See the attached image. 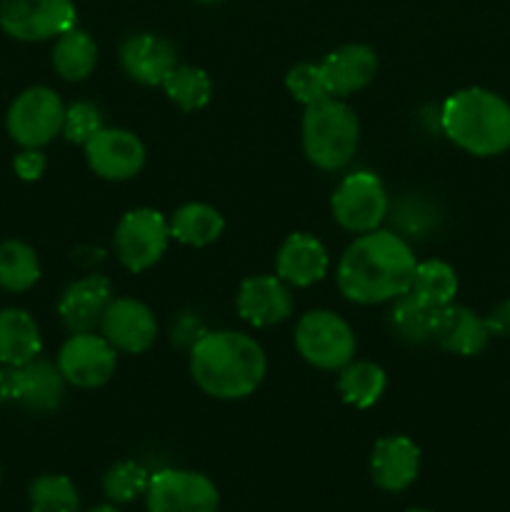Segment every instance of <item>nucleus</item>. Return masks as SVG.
I'll use <instances>...</instances> for the list:
<instances>
[{"instance_id": "obj_1", "label": "nucleus", "mask_w": 510, "mask_h": 512, "mask_svg": "<svg viewBox=\"0 0 510 512\" xmlns=\"http://www.w3.org/2000/svg\"><path fill=\"white\" fill-rule=\"evenodd\" d=\"M413 250L390 230L358 235L338 263V290L360 305H378L408 293L415 273Z\"/></svg>"}, {"instance_id": "obj_2", "label": "nucleus", "mask_w": 510, "mask_h": 512, "mask_svg": "<svg viewBox=\"0 0 510 512\" xmlns=\"http://www.w3.org/2000/svg\"><path fill=\"white\" fill-rule=\"evenodd\" d=\"M268 360L250 335L235 330L203 333L190 345V375L203 393L218 400H240L255 393Z\"/></svg>"}, {"instance_id": "obj_3", "label": "nucleus", "mask_w": 510, "mask_h": 512, "mask_svg": "<svg viewBox=\"0 0 510 512\" xmlns=\"http://www.w3.org/2000/svg\"><path fill=\"white\" fill-rule=\"evenodd\" d=\"M440 128L465 153L493 158L510 148V103L485 88H463L440 108Z\"/></svg>"}, {"instance_id": "obj_4", "label": "nucleus", "mask_w": 510, "mask_h": 512, "mask_svg": "<svg viewBox=\"0 0 510 512\" xmlns=\"http://www.w3.org/2000/svg\"><path fill=\"white\" fill-rule=\"evenodd\" d=\"M358 143V115L338 98L320 100V103L305 108L303 153L315 168L340 170L353 160Z\"/></svg>"}, {"instance_id": "obj_5", "label": "nucleus", "mask_w": 510, "mask_h": 512, "mask_svg": "<svg viewBox=\"0 0 510 512\" xmlns=\"http://www.w3.org/2000/svg\"><path fill=\"white\" fill-rule=\"evenodd\" d=\"M295 348L320 370H343L355 355V333L340 315L310 310L295 325Z\"/></svg>"}, {"instance_id": "obj_6", "label": "nucleus", "mask_w": 510, "mask_h": 512, "mask_svg": "<svg viewBox=\"0 0 510 512\" xmlns=\"http://www.w3.org/2000/svg\"><path fill=\"white\" fill-rule=\"evenodd\" d=\"M63 123V100L55 90L45 88V85L23 90L13 100L8 118H5L10 138L23 145V148H43V145H48L55 135L63 133Z\"/></svg>"}, {"instance_id": "obj_7", "label": "nucleus", "mask_w": 510, "mask_h": 512, "mask_svg": "<svg viewBox=\"0 0 510 512\" xmlns=\"http://www.w3.org/2000/svg\"><path fill=\"white\" fill-rule=\"evenodd\" d=\"M115 255L130 273L153 268L170 243V225L163 213L153 208H135L120 218L115 228Z\"/></svg>"}, {"instance_id": "obj_8", "label": "nucleus", "mask_w": 510, "mask_h": 512, "mask_svg": "<svg viewBox=\"0 0 510 512\" xmlns=\"http://www.w3.org/2000/svg\"><path fill=\"white\" fill-rule=\"evenodd\" d=\"M330 208L340 228L363 235L378 230L388 215V193L378 175L358 170V173L345 175L343 183L335 188Z\"/></svg>"}, {"instance_id": "obj_9", "label": "nucleus", "mask_w": 510, "mask_h": 512, "mask_svg": "<svg viewBox=\"0 0 510 512\" xmlns=\"http://www.w3.org/2000/svg\"><path fill=\"white\" fill-rule=\"evenodd\" d=\"M145 508L148 512H218L220 495L208 475L165 468L150 475Z\"/></svg>"}, {"instance_id": "obj_10", "label": "nucleus", "mask_w": 510, "mask_h": 512, "mask_svg": "<svg viewBox=\"0 0 510 512\" xmlns=\"http://www.w3.org/2000/svg\"><path fill=\"white\" fill-rule=\"evenodd\" d=\"M75 20L73 0H0V28L23 43L58 38Z\"/></svg>"}, {"instance_id": "obj_11", "label": "nucleus", "mask_w": 510, "mask_h": 512, "mask_svg": "<svg viewBox=\"0 0 510 512\" xmlns=\"http://www.w3.org/2000/svg\"><path fill=\"white\" fill-rule=\"evenodd\" d=\"M65 378L58 365L30 360L25 365H5L0 370V400L25 405L33 413H50L63 403Z\"/></svg>"}, {"instance_id": "obj_12", "label": "nucleus", "mask_w": 510, "mask_h": 512, "mask_svg": "<svg viewBox=\"0 0 510 512\" xmlns=\"http://www.w3.org/2000/svg\"><path fill=\"white\" fill-rule=\"evenodd\" d=\"M118 350L93 333H73L58 353V370L75 388H100L115 375Z\"/></svg>"}, {"instance_id": "obj_13", "label": "nucleus", "mask_w": 510, "mask_h": 512, "mask_svg": "<svg viewBox=\"0 0 510 512\" xmlns=\"http://www.w3.org/2000/svg\"><path fill=\"white\" fill-rule=\"evenodd\" d=\"M83 148L90 170L103 180H130L145 165L143 140L123 128H100Z\"/></svg>"}, {"instance_id": "obj_14", "label": "nucleus", "mask_w": 510, "mask_h": 512, "mask_svg": "<svg viewBox=\"0 0 510 512\" xmlns=\"http://www.w3.org/2000/svg\"><path fill=\"white\" fill-rule=\"evenodd\" d=\"M103 338L123 353L140 355L150 350L158 338L153 310L135 298H113L100 320Z\"/></svg>"}, {"instance_id": "obj_15", "label": "nucleus", "mask_w": 510, "mask_h": 512, "mask_svg": "<svg viewBox=\"0 0 510 512\" xmlns=\"http://www.w3.org/2000/svg\"><path fill=\"white\" fill-rule=\"evenodd\" d=\"M235 308L253 328H270L293 315V295L278 275H253L240 283Z\"/></svg>"}, {"instance_id": "obj_16", "label": "nucleus", "mask_w": 510, "mask_h": 512, "mask_svg": "<svg viewBox=\"0 0 510 512\" xmlns=\"http://www.w3.org/2000/svg\"><path fill=\"white\" fill-rule=\"evenodd\" d=\"M420 473V448L405 435H388L375 443L370 478L385 493H403Z\"/></svg>"}, {"instance_id": "obj_17", "label": "nucleus", "mask_w": 510, "mask_h": 512, "mask_svg": "<svg viewBox=\"0 0 510 512\" xmlns=\"http://www.w3.org/2000/svg\"><path fill=\"white\" fill-rule=\"evenodd\" d=\"M110 300H113L110 280L103 275H85L63 290L58 315L70 333H90L95 325H100Z\"/></svg>"}, {"instance_id": "obj_18", "label": "nucleus", "mask_w": 510, "mask_h": 512, "mask_svg": "<svg viewBox=\"0 0 510 512\" xmlns=\"http://www.w3.org/2000/svg\"><path fill=\"white\" fill-rule=\"evenodd\" d=\"M325 83L333 98H348L358 93L378 73V55L365 43H348L328 53L320 63Z\"/></svg>"}, {"instance_id": "obj_19", "label": "nucleus", "mask_w": 510, "mask_h": 512, "mask_svg": "<svg viewBox=\"0 0 510 512\" xmlns=\"http://www.w3.org/2000/svg\"><path fill=\"white\" fill-rule=\"evenodd\" d=\"M328 250L315 235L293 233L283 240L278 255H275V270L278 278L293 288H308L318 283L328 273Z\"/></svg>"}, {"instance_id": "obj_20", "label": "nucleus", "mask_w": 510, "mask_h": 512, "mask_svg": "<svg viewBox=\"0 0 510 512\" xmlns=\"http://www.w3.org/2000/svg\"><path fill=\"white\" fill-rule=\"evenodd\" d=\"M120 65L140 85H163L175 68V48L165 38L153 33L130 35L120 45Z\"/></svg>"}, {"instance_id": "obj_21", "label": "nucleus", "mask_w": 510, "mask_h": 512, "mask_svg": "<svg viewBox=\"0 0 510 512\" xmlns=\"http://www.w3.org/2000/svg\"><path fill=\"white\" fill-rule=\"evenodd\" d=\"M433 340L448 353L473 358V355H480L488 348L490 330L485 325V318L475 315L470 308L450 303L440 308Z\"/></svg>"}, {"instance_id": "obj_22", "label": "nucleus", "mask_w": 510, "mask_h": 512, "mask_svg": "<svg viewBox=\"0 0 510 512\" xmlns=\"http://www.w3.org/2000/svg\"><path fill=\"white\" fill-rule=\"evenodd\" d=\"M43 348L38 323L20 308L0 310V363L25 365Z\"/></svg>"}, {"instance_id": "obj_23", "label": "nucleus", "mask_w": 510, "mask_h": 512, "mask_svg": "<svg viewBox=\"0 0 510 512\" xmlns=\"http://www.w3.org/2000/svg\"><path fill=\"white\" fill-rule=\"evenodd\" d=\"M170 238L190 248H205L223 235L225 220L213 205L185 203L170 215Z\"/></svg>"}, {"instance_id": "obj_24", "label": "nucleus", "mask_w": 510, "mask_h": 512, "mask_svg": "<svg viewBox=\"0 0 510 512\" xmlns=\"http://www.w3.org/2000/svg\"><path fill=\"white\" fill-rule=\"evenodd\" d=\"M98 63V45L85 30L70 28L53 45V68L65 80H85Z\"/></svg>"}, {"instance_id": "obj_25", "label": "nucleus", "mask_w": 510, "mask_h": 512, "mask_svg": "<svg viewBox=\"0 0 510 512\" xmlns=\"http://www.w3.org/2000/svg\"><path fill=\"white\" fill-rule=\"evenodd\" d=\"M385 385H388V378H385V370L380 365L368 363V360H360V363L350 360L340 370L338 393L353 408L368 410L383 398Z\"/></svg>"}, {"instance_id": "obj_26", "label": "nucleus", "mask_w": 510, "mask_h": 512, "mask_svg": "<svg viewBox=\"0 0 510 512\" xmlns=\"http://www.w3.org/2000/svg\"><path fill=\"white\" fill-rule=\"evenodd\" d=\"M438 313L440 308L425 303L423 298L408 290L400 298H395L393 310H390V323L400 338L410 340V343H425V340H433Z\"/></svg>"}, {"instance_id": "obj_27", "label": "nucleus", "mask_w": 510, "mask_h": 512, "mask_svg": "<svg viewBox=\"0 0 510 512\" xmlns=\"http://www.w3.org/2000/svg\"><path fill=\"white\" fill-rule=\"evenodd\" d=\"M40 280L38 255L23 240L0 243V288L10 293L30 290Z\"/></svg>"}, {"instance_id": "obj_28", "label": "nucleus", "mask_w": 510, "mask_h": 512, "mask_svg": "<svg viewBox=\"0 0 510 512\" xmlns=\"http://www.w3.org/2000/svg\"><path fill=\"white\" fill-rule=\"evenodd\" d=\"M165 95L178 105L185 113L205 108L213 95V83H210L208 73L203 68H193V65H175L163 80Z\"/></svg>"}, {"instance_id": "obj_29", "label": "nucleus", "mask_w": 510, "mask_h": 512, "mask_svg": "<svg viewBox=\"0 0 510 512\" xmlns=\"http://www.w3.org/2000/svg\"><path fill=\"white\" fill-rule=\"evenodd\" d=\"M410 293H415L435 308H445L458 295V275L443 260H423V263L415 265Z\"/></svg>"}, {"instance_id": "obj_30", "label": "nucleus", "mask_w": 510, "mask_h": 512, "mask_svg": "<svg viewBox=\"0 0 510 512\" xmlns=\"http://www.w3.org/2000/svg\"><path fill=\"white\" fill-rule=\"evenodd\" d=\"M28 503L33 512H78V488L65 475H40L30 483Z\"/></svg>"}, {"instance_id": "obj_31", "label": "nucleus", "mask_w": 510, "mask_h": 512, "mask_svg": "<svg viewBox=\"0 0 510 512\" xmlns=\"http://www.w3.org/2000/svg\"><path fill=\"white\" fill-rule=\"evenodd\" d=\"M148 483L150 473L143 465L123 460V463L110 465L108 473L103 475V493L110 503L128 505L148 493Z\"/></svg>"}, {"instance_id": "obj_32", "label": "nucleus", "mask_w": 510, "mask_h": 512, "mask_svg": "<svg viewBox=\"0 0 510 512\" xmlns=\"http://www.w3.org/2000/svg\"><path fill=\"white\" fill-rule=\"evenodd\" d=\"M285 88L305 108L320 103V100L333 98L328 90V83H325L323 70H320V63H300L295 68H290L288 75H285Z\"/></svg>"}, {"instance_id": "obj_33", "label": "nucleus", "mask_w": 510, "mask_h": 512, "mask_svg": "<svg viewBox=\"0 0 510 512\" xmlns=\"http://www.w3.org/2000/svg\"><path fill=\"white\" fill-rule=\"evenodd\" d=\"M100 128H105L103 115L93 103H73L70 108H65L63 135L68 143L85 145Z\"/></svg>"}, {"instance_id": "obj_34", "label": "nucleus", "mask_w": 510, "mask_h": 512, "mask_svg": "<svg viewBox=\"0 0 510 512\" xmlns=\"http://www.w3.org/2000/svg\"><path fill=\"white\" fill-rule=\"evenodd\" d=\"M13 168L20 180L33 183V180H38L45 173V155L40 153V148H23V153L15 155Z\"/></svg>"}, {"instance_id": "obj_35", "label": "nucleus", "mask_w": 510, "mask_h": 512, "mask_svg": "<svg viewBox=\"0 0 510 512\" xmlns=\"http://www.w3.org/2000/svg\"><path fill=\"white\" fill-rule=\"evenodd\" d=\"M485 325L490 330V338L498 335V338H510V300H503L500 305H495L490 310V315L485 318Z\"/></svg>"}, {"instance_id": "obj_36", "label": "nucleus", "mask_w": 510, "mask_h": 512, "mask_svg": "<svg viewBox=\"0 0 510 512\" xmlns=\"http://www.w3.org/2000/svg\"><path fill=\"white\" fill-rule=\"evenodd\" d=\"M203 333H205V330H200L198 320H193V318H188V315H185V318L180 320V323L173 328V343L178 340L180 345H183V343L193 345L195 340H198Z\"/></svg>"}, {"instance_id": "obj_37", "label": "nucleus", "mask_w": 510, "mask_h": 512, "mask_svg": "<svg viewBox=\"0 0 510 512\" xmlns=\"http://www.w3.org/2000/svg\"><path fill=\"white\" fill-rule=\"evenodd\" d=\"M88 512H120L115 508V503H108V505H95V508H90Z\"/></svg>"}, {"instance_id": "obj_38", "label": "nucleus", "mask_w": 510, "mask_h": 512, "mask_svg": "<svg viewBox=\"0 0 510 512\" xmlns=\"http://www.w3.org/2000/svg\"><path fill=\"white\" fill-rule=\"evenodd\" d=\"M408 512H433V510H425V508H410Z\"/></svg>"}, {"instance_id": "obj_39", "label": "nucleus", "mask_w": 510, "mask_h": 512, "mask_svg": "<svg viewBox=\"0 0 510 512\" xmlns=\"http://www.w3.org/2000/svg\"><path fill=\"white\" fill-rule=\"evenodd\" d=\"M198 3H223V0H198Z\"/></svg>"}, {"instance_id": "obj_40", "label": "nucleus", "mask_w": 510, "mask_h": 512, "mask_svg": "<svg viewBox=\"0 0 510 512\" xmlns=\"http://www.w3.org/2000/svg\"><path fill=\"white\" fill-rule=\"evenodd\" d=\"M0 478H3V468H0Z\"/></svg>"}]
</instances>
